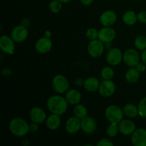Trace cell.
Segmentation results:
<instances>
[{
  "instance_id": "6da1fadb",
  "label": "cell",
  "mask_w": 146,
  "mask_h": 146,
  "mask_svg": "<svg viewBox=\"0 0 146 146\" xmlns=\"http://www.w3.org/2000/svg\"><path fill=\"white\" fill-rule=\"evenodd\" d=\"M68 104L66 98L59 95H55L51 96L47 100L46 106L51 113L61 115L65 113L67 111Z\"/></svg>"
},
{
  "instance_id": "7a4b0ae2",
  "label": "cell",
  "mask_w": 146,
  "mask_h": 146,
  "mask_svg": "<svg viewBox=\"0 0 146 146\" xmlns=\"http://www.w3.org/2000/svg\"><path fill=\"white\" fill-rule=\"evenodd\" d=\"M9 131L14 136L24 137L29 131V124L21 118H14L9 125Z\"/></svg>"
},
{
  "instance_id": "3957f363",
  "label": "cell",
  "mask_w": 146,
  "mask_h": 146,
  "mask_svg": "<svg viewBox=\"0 0 146 146\" xmlns=\"http://www.w3.org/2000/svg\"><path fill=\"white\" fill-rule=\"evenodd\" d=\"M106 117L110 123L118 124L123 118V111L116 105H111L106 109Z\"/></svg>"
},
{
  "instance_id": "277c9868",
  "label": "cell",
  "mask_w": 146,
  "mask_h": 146,
  "mask_svg": "<svg viewBox=\"0 0 146 146\" xmlns=\"http://www.w3.org/2000/svg\"><path fill=\"white\" fill-rule=\"evenodd\" d=\"M52 86L56 92L58 94H63L68 91L69 84L64 76L56 75L52 80Z\"/></svg>"
},
{
  "instance_id": "5b68a950",
  "label": "cell",
  "mask_w": 146,
  "mask_h": 146,
  "mask_svg": "<svg viewBox=\"0 0 146 146\" xmlns=\"http://www.w3.org/2000/svg\"><path fill=\"white\" fill-rule=\"evenodd\" d=\"M105 48L104 43L99 39L92 40L88 45V52L93 58H98L103 54Z\"/></svg>"
},
{
  "instance_id": "8992f818",
  "label": "cell",
  "mask_w": 146,
  "mask_h": 146,
  "mask_svg": "<svg viewBox=\"0 0 146 146\" xmlns=\"http://www.w3.org/2000/svg\"><path fill=\"white\" fill-rule=\"evenodd\" d=\"M123 60L128 66L135 67L140 61L139 54L135 49L128 48L124 52Z\"/></svg>"
},
{
  "instance_id": "52a82bcc",
  "label": "cell",
  "mask_w": 146,
  "mask_h": 146,
  "mask_svg": "<svg viewBox=\"0 0 146 146\" xmlns=\"http://www.w3.org/2000/svg\"><path fill=\"white\" fill-rule=\"evenodd\" d=\"M28 34L29 32L27 27L22 24L13 29L11 33V36L15 42L21 43L27 39Z\"/></svg>"
},
{
  "instance_id": "ba28073f",
  "label": "cell",
  "mask_w": 146,
  "mask_h": 146,
  "mask_svg": "<svg viewBox=\"0 0 146 146\" xmlns=\"http://www.w3.org/2000/svg\"><path fill=\"white\" fill-rule=\"evenodd\" d=\"M115 91V85L111 80H104L102 83H101L98 88L100 95L106 98L113 95Z\"/></svg>"
},
{
  "instance_id": "9c48e42d",
  "label": "cell",
  "mask_w": 146,
  "mask_h": 146,
  "mask_svg": "<svg viewBox=\"0 0 146 146\" xmlns=\"http://www.w3.org/2000/svg\"><path fill=\"white\" fill-rule=\"evenodd\" d=\"M123 55L121 50L118 48L114 47L108 50L106 55L107 62L111 66H117L121 62L123 59Z\"/></svg>"
},
{
  "instance_id": "30bf717a",
  "label": "cell",
  "mask_w": 146,
  "mask_h": 146,
  "mask_svg": "<svg viewBox=\"0 0 146 146\" xmlns=\"http://www.w3.org/2000/svg\"><path fill=\"white\" fill-rule=\"evenodd\" d=\"M15 41L11 36L3 35L0 37V48L3 52L9 54H13L15 48Z\"/></svg>"
},
{
  "instance_id": "8fae6325",
  "label": "cell",
  "mask_w": 146,
  "mask_h": 146,
  "mask_svg": "<svg viewBox=\"0 0 146 146\" xmlns=\"http://www.w3.org/2000/svg\"><path fill=\"white\" fill-rule=\"evenodd\" d=\"M131 142L135 146H146V130L138 128L131 135Z\"/></svg>"
},
{
  "instance_id": "7c38bea8",
  "label": "cell",
  "mask_w": 146,
  "mask_h": 146,
  "mask_svg": "<svg viewBox=\"0 0 146 146\" xmlns=\"http://www.w3.org/2000/svg\"><path fill=\"white\" fill-rule=\"evenodd\" d=\"M115 38V31L111 27H104L98 31V38L102 42H111Z\"/></svg>"
},
{
  "instance_id": "4fadbf2b",
  "label": "cell",
  "mask_w": 146,
  "mask_h": 146,
  "mask_svg": "<svg viewBox=\"0 0 146 146\" xmlns=\"http://www.w3.org/2000/svg\"><path fill=\"white\" fill-rule=\"evenodd\" d=\"M52 41L48 37H42L36 42L35 48L39 54H46L51 51L52 48Z\"/></svg>"
},
{
  "instance_id": "5bb4252c",
  "label": "cell",
  "mask_w": 146,
  "mask_h": 146,
  "mask_svg": "<svg viewBox=\"0 0 146 146\" xmlns=\"http://www.w3.org/2000/svg\"><path fill=\"white\" fill-rule=\"evenodd\" d=\"M81 129V120L76 116H71L66 123V130L68 133L74 134Z\"/></svg>"
},
{
  "instance_id": "9a60e30c",
  "label": "cell",
  "mask_w": 146,
  "mask_h": 146,
  "mask_svg": "<svg viewBox=\"0 0 146 146\" xmlns=\"http://www.w3.org/2000/svg\"><path fill=\"white\" fill-rule=\"evenodd\" d=\"M117 21V15L112 10L104 11L100 17V22L104 27H111Z\"/></svg>"
},
{
  "instance_id": "2e32d148",
  "label": "cell",
  "mask_w": 146,
  "mask_h": 146,
  "mask_svg": "<svg viewBox=\"0 0 146 146\" xmlns=\"http://www.w3.org/2000/svg\"><path fill=\"white\" fill-rule=\"evenodd\" d=\"M119 132L124 135H130L136 130L135 123L131 120H122L118 123Z\"/></svg>"
},
{
  "instance_id": "e0dca14e",
  "label": "cell",
  "mask_w": 146,
  "mask_h": 146,
  "mask_svg": "<svg viewBox=\"0 0 146 146\" xmlns=\"http://www.w3.org/2000/svg\"><path fill=\"white\" fill-rule=\"evenodd\" d=\"M30 118L32 122L41 124L46 120V113L42 108L39 107H34L29 113Z\"/></svg>"
},
{
  "instance_id": "ac0fdd59",
  "label": "cell",
  "mask_w": 146,
  "mask_h": 146,
  "mask_svg": "<svg viewBox=\"0 0 146 146\" xmlns=\"http://www.w3.org/2000/svg\"><path fill=\"white\" fill-rule=\"evenodd\" d=\"M97 124L95 120L89 116L81 119V130L87 134H92L96 131Z\"/></svg>"
},
{
  "instance_id": "d6986e66",
  "label": "cell",
  "mask_w": 146,
  "mask_h": 146,
  "mask_svg": "<svg viewBox=\"0 0 146 146\" xmlns=\"http://www.w3.org/2000/svg\"><path fill=\"white\" fill-rule=\"evenodd\" d=\"M66 99L71 105H77L81 100V94L78 91L70 89L66 94Z\"/></svg>"
},
{
  "instance_id": "ffe728a7",
  "label": "cell",
  "mask_w": 146,
  "mask_h": 146,
  "mask_svg": "<svg viewBox=\"0 0 146 146\" xmlns=\"http://www.w3.org/2000/svg\"><path fill=\"white\" fill-rule=\"evenodd\" d=\"M46 124L47 128L51 131H56L61 125V118L60 115L52 113L46 120Z\"/></svg>"
},
{
  "instance_id": "44dd1931",
  "label": "cell",
  "mask_w": 146,
  "mask_h": 146,
  "mask_svg": "<svg viewBox=\"0 0 146 146\" xmlns=\"http://www.w3.org/2000/svg\"><path fill=\"white\" fill-rule=\"evenodd\" d=\"M99 80L96 77H89L84 82V88L88 92H94L98 90L100 86Z\"/></svg>"
},
{
  "instance_id": "7402d4cb",
  "label": "cell",
  "mask_w": 146,
  "mask_h": 146,
  "mask_svg": "<svg viewBox=\"0 0 146 146\" xmlns=\"http://www.w3.org/2000/svg\"><path fill=\"white\" fill-rule=\"evenodd\" d=\"M125 79L130 84H135L138 82L140 78V72L137 70L136 68L131 67V68L125 73Z\"/></svg>"
},
{
  "instance_id": "603a6c76",
  "label": "cell",
  "mask_w": 146,
  "mask_h": 146,
  "mask_svg": "<svg viewBox=\"0 0 146 146\" xmlns=\"http://www.w3.org/2000/svg\"><path fill=\"white\" fill-rule=\"evenodd\" d=\"M123 111L124 115H125L127 117H128V118H134L139 115L138 107L135 106L134 104H126V105L123 107Z\"/></svg>"
},
{
  "instance_id": "cb8c5ba5",
  "label": "cell",
  "mask_w": 146,
  "mask_h": 146,
  "mask_svg": "<svg viewBox=\"0 0 146 146\" xmlns=\"http://www.w3.org/2000/svg\"><path fill=\"white\" fill-rule=\"evenodd\" d=\"M137 20L138 17L133 11H128L123 15V21L127 25H133Z\"/></svg>"
},
{
  "instance_id": "d4e9b609",
  "label": "cell",
  "mask_w": 146,
  "mask_h": 146,
  "mask_svg": "<svg viewBox=\"0 0 146 146\" xmlns=\"http://www.w3.org/2000/svg\"><path fill=\"white\" fill-rule=\"evenodd\" d=\"M74 113L75 116L79 119H83L88 115V110L83 104H77L74 108Z\"/></svg>"
},
{
  "instance_id": "484cf974",
  "label": "cell",
  "mask_w": 146,
  "mask_h": 146,
  "mask_svg": "<svg viewBox=\"0 0 146 146\" xmlns=\"http://www.w3.org/2000/svg\"><path fill=\"white\" fill-rule=\"evenodd\" d=\"M135 46L137 49L144 51L146 49V36H138L135 39Z\"/></svg>"
},
{
  "instance_id": "4316f807",
  "label": "cell",
  "mask_w": 146,
  "mask_h": 146,
  "mask_svg": "<svg viewBox=\"0 0 146 146\" xmlns=\"http://www.w3.org/2000/svg\"><path fill=\"white\" fill-rule=\"evenodd\" d=\"M101 76L104 80H111L114 76V71L111 67H104L101 70Z\"/></svg>"
},
{
  "instance_id": "83f0119b",
  "label": "cell",
  "mask_w": 146,
  "mask_h": 146,
  "mask_svg": "<svg viewBox=\"0 0 146 146\" xmlns=\"http://www.w3.org/2000/svg\"><path fill=\"white\" fill-rule=\"evenodd\" d=\"M118 132H119V129H118V124L113 123H111L107 127L106 129V133L109 137H115L118 135Z\"/></svg>"
},
{
  "instance_id": "f1b7e54d",
  "label": "cell",
  "mask_w": 146,
  "mask_h": 146,
  "mask_svg": "<svg viewBox=\"0 0 146 146\" xmlns=\"http://www.w3.org/2000/svg\"><path fill=\"white\" fill-rule=\"evenodd\" d=\"M62 4L58 0H53L49 3V9L53 13H58L62 9Z\"/></svg>"
},
{
  "instance_id": "f546056e",
  "label": "cell",
  "mask_w": 146,
  "mask_h": 146,
  "mask_svg": "<svg viewBox=\"0 0 146 146\" xmlns=\"http://www.w3.org/2000/svg\"><path fill=\"white\" fill-rule=\"evenodd\" d=\"M138 108L140 116L146 118V97H144L141 100Z\"/></svg>"
},
{
  "instance_id": "4dcf8cb0",
  "label": "cell",
  "mask_w": 146,
  "mask_h": 146,
  "mask_svg": "<svg viewBox=\"0 0 146 146\" xmlns=\"http://www.w3.org/2000/svg\"><path fill=\"white\" fill-rule=\"evenodd\" d=\"M86 35L90 41L97 39L98 37V31H97V29L94 28H90L87 30Z\"/></svg>"
},
{
  "instance_id": "1f68e13d",
  "label": "cell",
  "mask_w": 146,
  "mask_h": 146,
  "mask_svg": "<svg viewBox=\"0 0 146 146\" xmlns=\"http://www.w3.org/2000/svg\"><path fill=\"white\" fill-rule=\"evenodd\" d=\"M97 145L98 146H112L113 145V143L112 141L107 139V138H102V139L98 141V142L97 143Z\"/></svg>"
},
{
  "instance_id": "d6a6232c",
  "label": "cell",
  "mask_w": 146,
  "mask_h": 146,
  "mask_svg": "<svg viewBox=\"0 0 146 146\" xmlns=\"http://www.w3.org/2000/svg\"><path fill=\"white\" fill-rule=\"evenodd\" d=\"M137 17H138V20L141 23H146V11H143L141 12L138 13L137 14Z\"/></svg>"
},
{
  "instance_id": "836d02e7",
  "label": "cell",
  "mask_w": 146,
  "mask_h": 146,
  "mask_svg": "<svg viewBox=\"0 0 146 146\" xmlns=\"http://www.w3.org/2000/svg\"><path fill=\"white\" fill-rule=\"evenodd\" d=\"M135 67H136L137 70H138L139 72H143V71H145L146 68V65L143 62V63L139 62L138 64H137V66Z\"/></svg>"
},
{
  "instance_id": "e575fe53",
  "label": "cell",
  "mask_w": 146,
  "mask_h": 146,
  "mask_svg": "<svg viewBox=\"0 0 146 146\" xmlns=\"http://www.w3.org/2000/svg\"><path fill=\"white\" fill-rule=\"evenodd\" d=\"M38 129V123L32 122L29 124V131L31 132H36Z\"/></svg>"
},
{
  "instance_id": "d590c367",
  "label": "cell",
  "mask_w": 146,
  "mask_h": 146,
  "mask_svg": "<svg viewBox=\"0 0 146 146\" xmlns=\"http://www.w3.org/2000/svg\"><path fill=\"white\" fill-rule=\"evenodd\" d=\"M81 4L84 6H89L94 2V0H80Z\"/></svg>"
},
{
  "instance_id": "8d00e7d4",
  "label": "cell",
  "mask_w": 146,
  "mask_h": 146,
  "mask_svg": "<svg viewBox=\"0 0 146 146\" xmlns=\"http://www.w3.org/2000/svg\"><path fill=\"white\" fill-rule=\"evenodd\" d=\"M141 58H142L143 62L146 65V49L143 51L142 54H141Z\"/></svg>"
},
{
  "instance_id": "74e56055",
  "label": "cell",
  "mask_w": 146,
  "mask_h": 146,
  "mask_svg": "<svg viewBox=\"0 0 146 146\" xmlns=\"http://www.w3.org/2000/svg\"><path fill=\"white\" fill-rule=\"evenodd\" d=\"M51 36V33L49 31H46L45 32V36L48 37V38H50V36Z\"/></svg>"
},
{
  "instance_id": "f35d334b",
  "label": "cell",
  "mask_w": 146,
  "mask_h": 146,
  "mask_svg": "<svg viewBox=\"0 0 146 146\" xmlns=\"http://www.w3.org/2000/svg\"><path fill=\"white\" fill-rule=\"evenodd\" d=\"M58 1H61V3H68L69 1H71V0H58Z\"/></svg>"
}]
</instances>
